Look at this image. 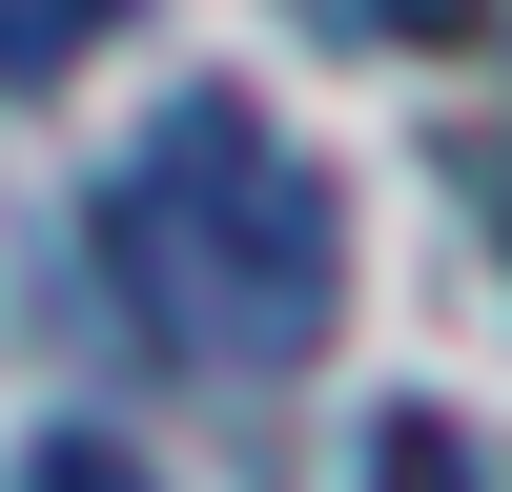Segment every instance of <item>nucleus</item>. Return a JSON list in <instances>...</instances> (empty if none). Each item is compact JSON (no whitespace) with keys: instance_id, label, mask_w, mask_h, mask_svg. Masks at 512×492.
I'll list each match as a JSON object with an SVG mask.
<instances>
[{"instance_id":"39448f33","label":"nucleus","mask_w":512,"mask_h":492,"mask_svg":"<svg viewBox=\"0 0 512 492\" xmlns=\"http://www.w3.org/2000/svg\"><path fill=\"white\" fill-rule=\"evenodd\" d=\"M390 492H472V451H451V410H390Z\"/></svg>"},{"instance_id":"f03ea898","label":"nucleus","mask_w":512,"mask_h":492,"mask_svg":"<svg viewBox=\"0 0 512 492\" xmlns=\"http://www.w3.org/2000/svg\"><path fill=\"white\" fill-rule=\"evenodd\" d=\"M308 41H349V62H431V41H472V0H287Z\"/></svg>"},{"instance_id":"f257e3e1","label":"nucleus","mask_w":512,"mask_h":492,"mask_svg":"<svg viewBox=\"0 0 512 492\" xmlns=\"http://www.w3.org/2000/svg\"><path fill=\"white\" fill-rule=\"evenodd\" d=\"M103 287H123V328H144L164 369L267 390V369H308L328 308H349V185H328L246 82H185V103L123 144V185H103Z\"/></svg>"},{"instance_id":"20e7f679","label":"nucleus","mask_w":512,"mask_h":492,"mask_svg":"<svg viewBox=\"0 0 512 492\" xmlns=\"http://www.w3.org/2000/svg\"><path fill=\"white\" fill-rule=\"evenodd\" d=\"M21 492H144V451H103V431H41V451H21Z\"/></svg>"},{"instance_id":"7ed1b4c3","label":"nucleus","mask_w":512,"mask_h":492,"mask_svg":"<svg viewBox=\"0 0 512 492\" xmlns=\"http://www.w3.org/2000/svg\"><path fill=\"white\" fill-rule=\"evenodd\" d=\"M123 21H144V0H0V82H62V62H103Z\"/></svg>"}]
</instances>
